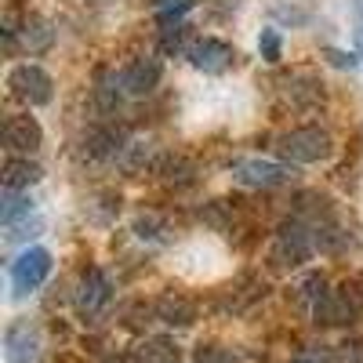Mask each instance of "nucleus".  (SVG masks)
Segmentation results:
<instances>
[{
    "mask_svg": "<svg viewBox=\"0 0 363 363\" xmlns=\"http://www.w3.org/2000/svg\"><path fill=\"white\" fill-rule=\"evenodd\" d=\"M44 145V128L37 124V116H8L4 120V149L11 157H33Z\"/></svg>",
    "mask_w": 363,
    "mask_h": 363,
    "instance_id": "9",
    "label": "nucleus"
},
{
    "mask_svg": "<svg viewBox=\"0 0 363 363\" xmlns=\"http://www.w3.org/2000/svg\"><path fill=\"white\" fill-rule=\"evenodd\" d=\"M40 178H44V167L37 160H29V157H8L4 171H0L4 189H33Z\"/></svg>",
    "mask_w": 363,
    "mask_h": 363,
    "instance_id": "13",
    "label": "nucleus"
},
{
    "mask_svg": "<svg viewBox=\"0 0 363 363\" xmlns=\"http://www.w3.org/2000/svg\"><path fill=\"white\" fill-rule=\"evenodd\" d=\"M153 174H160V182H167V186H186V182H193L196 167L182 153H160L153 160Z\"/></svg>",
    "mask_w": 363,
    "mask_h": 363,
    "instance_id": "15",
    "label": "nucleus"
},
{
    "mask_svg": "<svg viewBox=\"0 0 363 363\" xmlns=\"http://www.w3.org/2000/svg\"><path fill=\"white\" fill-rule=\"evenodd\" d=\"M135 236L145 244H167L171 240V222L160 215H138L135 218Z\"/></svg>",
    "mask_w": 363,
    "mask_h": 363,
    "instance_id": "21",
    "label": "nucleus"
},
{
    "mask_svg": "<svg viewBox=\"0 0 363 363\" xmlns=\"http://www.w3.org/2000/svg\"><path fill=\"white\" fill-rule=\"evenodd\" d=\"M298 291H301V298H306L309 306H320V301L330 294V291H327V277H323V272H309V277L301 280V287H298Z\"/></svg>",
    "mask_w": 363,
    "mask_h": 363,
    "instance_id": "23",
    "label": "nucleus"
},
{
    "mask_svg": "<svg viewBox=\"0 0 363 363\" xmlns=\"http://www.w3.org/2000/svg\"><path fill=\"white\" fill-rule=\"evenodd\" d=\"M316 251V233L306 218H291L277 229V236H272V247H269V262L277 269H298L306 265Z\"/></svg>",
    "mask_w": 363,
    "mask_h": 363,
    "instance_id": "1",
    "label": "nucleus"
},
{
    "mask_svg": "<svg viewBox=\"0 0 363 363\" xmlns=\"http://www.w3.org/2000/svg\"><path fill=\"white\" fill-rule=\"evenodd\" d=\"M258 51H262L265 62L277 66L280 58H284V37L277 33V29H262V37H258Z\"/></svg>",
    "mask_w": 363,
    "mask_h": 363,
    "instance_id": "22",
    "label": "nucleus"
},
{
    "mask_svg": "<svg viewBox=\"0 0 363 363\" xmlns=\"http://www.w3.org/2000/svg\"><path fill=\"white\" fill-rule=\"evenodd\" d=\"M40 218L37 215H29V218H22V222H15V225H8L4 233H8V244H18V240H29V236H37L40 233Z\"/></svg>",
    "mask_w": 363,
    "mask_h": 363,
    "instance_id": "24",
    "label": "nucleus"
},
{
    "mask_svg": "<svg viewBox=\"0 0 363 363\" xmlns=\"http://www.w3.org/2000/svg\"><path fill=\"white\" fill-rule=\"evenodd\" d=\"M109 298H113V284H109L106 272H102L99 265L84 269V277H80V284H77V294H73L77 313H80L84 320L99 316V313L109 306Z\"/></svg>",
    "mask_w": 363,
    "mask_h": 363,
    "instance_id": "6",
    "label": "nucleus"
},
{
    "mask_svg": "<svg viewBox=\"0 0 363 363\" xmlns=\"http://www.w3.org/2000/svg\"><path fill=\"white\" fill-rule=\"evenodd\" d=\"M193 363H229V352L215 342H203L193 349Z\"/></svg>",
    "mask_w": 363,
    "mask_h": 363,
    "instance_id": "25",
    "label": "nucleus"
},
{
    "mask_svg": "<svg viewBox=\"0 0 363 363\" xmlns=\"http://www.w3.org/2000/svg\"><path fill=\"white\" fill-rule=\"evenodd\" d=\"M149 4H153V8H167V4H171V0H149Z\"/></svg>",
    "mask_w": 363,
    "mask_h": 363,
    "instance_id": "29",
    "label": "nucleus"
},
{
    "mask_svg": "<svg viewBox=\"0 0 363 363\" xmlns=\"http://www.w3.org/2000/svg\"><path fill=\"white\" fill-rule=\"evenodd\" d=\"M359 313H363V309H359L356 294L349 291V284H345L342 291H330L320 306H313V316H316V323H323V327H345V323H352Z\"/></svg>",
    "mask_w": 363,
    "mask_h": 363,
    "instance_id": "10",
    "label": "nucleus"
},
{
    "mask_svg": "<svg viewBox=\"0 0 363 363\" xmlns=\"http://www.w3.org/2000/svg\"><path fill=\"white\" fill-rule=\"evenodd\" d=\"M8 91H11V99L22 102L26 109H40L55 99V80L37 62H18L8 73Z\"/></svg>",
    "mask_w": 363,
    "mask_h": 363,
    "instance_id": "3",
    "label": "nucleus"
},
{
    "mask_svg": "<svg viewBox=\"0 0 363 363\" xmlns=\"http://www.w3.org/2000/svg\"><path fill=\"white\" fill-rule=\"evenodd\" d=\"M138 363H178V345L171 338H145L135 349Z\"/></svg>",
    "mask_w": 363,
    "mask_h": 363,
    "instance_id": "20",
    "label": "nucleus"
},
{
    "mask_svg": "<svg viewBox=\"0 0 363 363\" xmlns=\"http://www.w3.org/2000/svg\"><path fill=\"white\" fill-rule=\"evenodd\" d=\"M124 77H116V73H102L99 77V87H95V106L102 113H116L120 102H124Z\"/></svg>",
    "mask_w": 363,
    "mask_h": 363,
    "instance_id": "18",
    "label": "nucleus"
},
{
    "mask_svg": "<svg viewBox=\"0 0 363 363\" xmlns=\"http://www.w3.org/2000/svg\"><path fill=\"white\" fill-rule=\"evenodd\" d=\"M4 359L8 363H40L44 359V342H40L37 323L15 320L4 330Z\"/></svg>",
    "mask_w": 363,
    "mask_h": 363,
    "instance_id": "7",
    "label": "nucleus"
},
{
    "mask_svg": "<svg viewBox=\"0 0 363 363\" xmlns=\"http://www.w3.org/2000/svg\"><path fill=\"white\" fill-rule=\"evenodd\" d=\"M51 40H55V33H51V26L44 22V18H22V29H18V44L29 51V55H40V51H48L51 48ZM15 44V48H18Z\"/></svg>",
    "mask_w": 363,
    "mask_h": 363,
    "instance_id": "16",
    "label": "nucleus"
},
{
    "mask_svg": "<svg viewBox=\"0 0 363 363\" xmlns=\"http://www.w3.org/2000/svg\"><path fill=\"white\" fill-rule=\"evenodd\" d=\"M277 153L287 164H323L330 153H335V138H330L327 128H316V124L291 128L277 138Z\"/></svg>",
    "mask_w": 363,
    "mask_h": 363,
    "instance_id": "2",
    "label": "nucleus"
},
{
    "mask_svg": "<svg viewBox=\"0 0 363 363\" xmlns=\"http://www.w3.org/2000/svg\"><path fill=\"white\" fill-rule=\"evenodd\" d=\"M352 26H356V55L363 62V0H352Z\"/></svg>",
    "mask_w": 363,
    "mask_h": 363,
    "instance_id": "28",
    "label": "nucleus"
},
{
    "mask_svg": "<svg viewBox=\"0 0 363 363\" xmlns=\"http://www.w3.org/2000/svg\"><path fill=\"white\" fill-rule=\"evenodd\" d=\"M291 363H338V356L330 349H301L298 356H291Z\"/></svg>",
    "mask_w": 363,
    "mask_h": 363,
    "instance_id": "26",
    "label": "nucleus"
},
{
    "mask_svg": "<svg viewBox=\"0 0 363 363\" xmlns=\"http://www.w3.org/2000/svg\"><path fill=\"white\" fill-rule=\"evenodd\" d=\"M51 251L48 247H26L11 269H8V280H11V294L15 298H26V294H33L37 287H44V280L51 277Z\"/></svg>",
    "mask_w": 363,
    "mask_h": 363,
    "instance_id": "4",
    "label": "nucleus"
},
{
    "mask_svg": "<svg viewBox=\"0 0 363 363\" xmlns=\"http://www.w3.org/2000/svg\"><path fill=\"white\" fill-rule=\"evenodd\" d=\"M200 218L215 233H233V225H236V200H211L200 211Z\"/></svg>",
    "mask_w": 363,
    "mask_h": 363,
    "instance_id": "19",
    "label": "nucleus"
},
{
    "mask_svg": "<svg viewBox=\"0 0 363 363\" xmlns=\"http://www.w3.org/2000/svg\"><path fill=\"white\" fill-rule=\"evenodd\" d=\"M323 55H327V62H330V66H338V69H349V73H352V69L359 66V62H356L359 55H349V51H338V48H323Z\"/></svg>",
    "mask_w": 363,
    "mask_h": 363,
    "instance_id": "27",
    "label": "nucleus"
},
{
    "mask_svg": "<svg viewBox=\"0 0 363 363\" xmlns=\"http://www.w3.org/2000/svg\"><path fill=\"white\" fill-rule=\"evenodd\" d=\"M284 95H287V102L298 106V109H313V106L323 102V84H320L313 73H294V77H287Z\"/></svg>",
    "mask_w": 363,
    "mask_h": 363,
    "instance_id": "14",
    "label": "nucleus"
},
{
    "mask_svg": "<svg viewBox=\"0 0 363 363\" xmlns=\"http://www.w3.org/2000/svg\"><path fill=\"white\" fill-rule=\"evenodd\" d=\"M120 77H124V91H128V95L145 99V95H153V91H157V84L164 77V62H160L157 55H142Z\"/></svg>",
    "mask_w": 363,
    "mask_h": 363,
    "instance_id": "11",
    "label": "nucleus"
},
{
    "mask_svg": "<svg viewBox=\"0 0 363 363\" xmlns=\"http://www.w3.org/2000/svg\"><path fill=\"white\" fill-rule=\"evenodd\" d=\"M29 215H37V207H33V196H29V189H4V207H0V222L15 225Z\"/></svg>",
    "mask_w": 363,
    "mask_h": 363,
    "instance_id": "17",
    "label": "nucleus"
},
{
    "mask_svg": "<svg viewBox=\"0 0 363 363\" xmlns=\"http://www.w3.org/2000/svg\"><path fill=\"white\" fill-rule=\"evenodd\" d=\"M186 58H189L193 69H200V73H207V77H218V73L233 69L236 48L225 44V40H218V37H196Z\"/></svg>",
    "mask_w": 363,
    "mask_h": 363,
    "instance_id": "8",
    "label": "nucleus"
},
{
    "mask_svg": "<svg viewBox=\"0 0 363 363\" xmlns=\"http://www.w3.org/2000/svg\"><path fill=\"white\" fill-rule=\"evenodd\" d=\"M233 178L240 182L244 189H280L294 178L291 164L287 160H262V157H251V160H236L233 164Z\"/></svg>",
    "mask_w": 363,
    "mask_h": 363,
    "instance_id": "5",
    "label": "nucleus"
},
{
    "mask_svg": "<svg viewBox=\"0 0 363 363\" xmlns=\"http://www.w3.org/2000/svg\"><path fill=\"white\" fill-rule=\"evenodd\" d=\"M153 316L167 327H193L196 323V301L182 291H164L153 301Z\"/></svg>",
    "mask_w": 363,
    "mask_h": 363,
    "instance_id": "12",
    "label": "nucleus"
}]
</instances>
